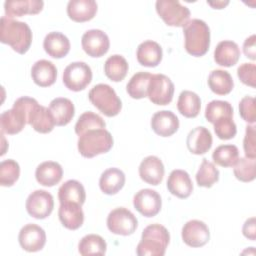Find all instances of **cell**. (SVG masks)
<instances>
[{
    "label": "cell",
    "mask_w": 256,
    "mask_h": 256,
    "mask_svg": "<svg viewBox=\"0 0 256 256\" xmlns=\"http://www.w3.org/2000/svg\"><path fill=\"white\" fill-rule=\"evenodd\" d=\"M105 127H106V123L100 115L92 111H87L80 115L74 128H75V133L78 136H80L81 134H83L88 130L100 129Z\"/></svg>",
    "instance_id": "obj_39"
},
{
    "label": "cell",
    "mask_w": 256,
    "mask_h": 256,
    "mask_svg": "<svg viewBox=\"0 0 256 256\" xmlns=\"http://www.w3.org/2000/svg\"><path fill=\"white\" fill-rule=\"evenodd\" d=\"M138 170L140 178L144 182L154 186L162 182L165 172L164 165L160 158L153 155L145 157L141 161Z\"/></svg>",
    "instance_id": "obj_16"
},
{
    "label": "cell",
    "mask_w": 256,
    "mask_h": 256,
    "mask_svg": "<svg viewBox=\"0 0 256 256\" xmlns=\"http://www.w3.org/2000/svg\"><path fill=\"white\" fill-rule=\"evenodd\" d=\"M183 33L187 53L195 57H200L207 53L210 46V29L203 20H189L183 26Z\"/></svg>",
    "instance_id": "obj_3"
},
{
    "label": "cell",
    "mask_w": 256,
    "mask_h": 256,
    "mask_svg": "<svg viewBox=\"0 0 256 256\" xmlns=\"http://www.w3.org/2000/svg\"><path fill=\"white\" fill-rule=\"evenodd\" d=\"M97 3L94 0H71L67 4V14L75 22H86L94 18Z\"/></svg>",
    "instance_id": "obj_24"
},
{
    "label": "cell",
    "mask_w": 256,
    "mask_h": 256,
    "mask_svg": "<svg viewBox=\"0 0 256 256\" xmlns=\"http://www.w3.org/2000/svg\"><path fill=\"white\" fill-rule=\"evenodd\" d=\"M239 114L247 123L253 124L256 121L255 98L251 96L243 97L239 102Z\"/></svg>",
    "instance_id": "obj_44"
},
{
    "label": "cell",
    "mask_w": 256,
    "mask_h": 256,
    "mask_svg": "<svg viewBox=\"0 0 256 256\" xmlns=\"http://www.w3.org/2000/svg\"><path fill=\"white\" fill-rule=\"evenodd\" d=\"M0 41L8 44L17 53L25 54L32 43V31L25 22L2 16Z\"/></svg>",
    "instance_id": "obj_1"
},
{
    "label": "cell",
    "mask_w": 256,
    "mask_h": 256,
    "mask_svg": "<svg viewBox=\"0 0 256 256\" xmlns=\"http://www.w3.org/2000/svg\"><path fill=\"white\" fill-rule=\"evenodd\" d=\"M129 66L126 59L118 54L110 56L104 64L105 75L114 82L122 81L128 72Z\"/></svg>",
    "instance_id": "obj_34"
},
{
    "label": "cell",
    "mask_w": 256,
    "mask_h": 256,
    "mask_svg": "<svg viewBox=\"0 0 256 256\" xmlns=\"http://www.w3.org/2000/svg\"><path fill=\"white\" fill-rule=\"evenodd\" d=\"M256 129L253 125H247L243 140V148L246 157L256 158Z\"/></svg>",
    "instance_id": "obj_46"
},
{
    "label": "cell",
    "mask_w": 256,
    "mask_h": 256,
    "mask_svg": "<svg viewBox=\"0 0 256 256\" xmlns=\"http://www.w3.org/2000/svg\"><path fill=\"white\" fill-rule=\"evenodd\" d=\"M138 226L136 216L124 207L112 210L107 217V227L110 232L116 235L128 236L135 232Z\"/></svg>",
    "instance_id": "obj_9"
},
{
    "label": "cell",
    "mask_w": 256,
    "mask_h": 256,
    "mask_svg": "<svg viewBox=\"0 0 256 256\" xmlns=\"http://www.w3.org/2000/svg\"><path fill=\"white\" fill-rule=\"evenodd\" d=\"M168 191L181 199L188 198L193 191V183L189 174L181 169L173 170L167 179Z\"/></svg>",
    "instance_id": "obj_18"
},
{
    "label": "cell",
    "mask_w": 256,
    "mask_h": 256,
    "mask_svg": "<svg viewBox=\"0 0 256 256\" xmlns=\"http://www.w3.org/2000/svg\"><path fill=\"white\" fill-rule=\"evenodd\" d=\"M90 102L105 116L114 117L118 115L122 108L120 98L115 90L108 84H97L89 91Z\"/></svg>",
    "instance_id": "obj_5"
},
{
    "label": "cell",
    "mask_w": 256,
    "mask_h": 256,
    "mask_svg": "<svg viewBox=\"0 0 256 256\" xmlns=\"http://www.w3.org/2000/svg\"><path fill=\"white\" fill-rule=\"evenodd\" d=\"M255 224H256V220L255 217H251L249 219H247L243 225L242 228V233L243 235L251 240L254 241L256 239V228H255Z\"/></svg>",
    "instance_id": "obj_48"
},
{
    "label": "cell",
    "mask_w": 256,
    "mask_h": 256,
    "mask_svg": "<svg viewBox=\"0 0 256 256\" xmlns=\"http://www.w3.org/2000/svg\"><path fill=\"white\" fill-rule=\"evenodd\" d=\"M59 220L69 230L80 228L84 222V213L81 205L77 203H62L58 209Z\"/></svg>",
    "instance_id": "obj_26"
},
{
    "label": "cell",
    "mask_w": 256,
    "mask_h": 256,
    "mask_svg": "<svg viewBox=\"0 0 256 256\" xmlns=\"http://www.w3.org/2000/svg\"><path fill=\"white\" fill-rule=\"evenodd\" d=\"M174 84L171 79L164 74H152L148 89L147 97L156 105H167L173 99Z\"/></svg>",
    "instance_id": "obj_10"
},
{
    "label": "cell",
    "mask_w": 256,
    "mask_h": 256,
    "mask_svg": "<svg viewBox=\"0 0 256 256\" xmlns=\"http://www.w3.org/2000/svg\"><path fill=\"white\" fill-rule=\"evenodd\" d=\"M208 86L217 95H227L232 91L234 81L229 72L216 69L210 72L208 76Z\"/></svg>",
    "instance_id": "obj_32"
},
{
    "label": "cell",
    "mask_w": 256,
    "mask_h": 256,
    "mask_svg": "<svg viewBox=\"0 0 256 256\" xmlns=\"http://www.w3.org/2000/svg\"><path fill=\"white\" fill-rule=\"evenodd\" d=\"M106 241L97 234L84 236L78 244V251L81 255H104L106 253Z\"/></svg>",
    "instance_id": "obj_36"
},
{
    "label": "cell",
    "mask_w": 256,
    "mask_h": 256,
    "mask_svg": "<svg viewBox=\"0 0 256 256\" xmlns=\"http://www.w3.org/2000/svg\"><path fill=\"white\" fill-rule=\"evenodd\" d=\"M177 108L184 117L195 118L201 109V99L195 92L184 90L179 95Z\"/></svg>",
    "instance_id": "obj_33"
},
{
    "label": "cell",
    "mask_w": 256,
    "mask_h": 256,
    "mask_svg": "<svg viewBox=\"0 0 256 256\" xmlns=\"http://www.w3.org/2000/svg\"><path fill=\"white\" fill-rule=\"evenodd\" d=\"M212 158L219 166L232 167L239 159V150L232 144L220 145L213 151Z\"/></svg>",
    "instance_id": "obj_37"
},
{
    "label": "cell",
    "mask_w": 256,
    "mask_h": 256,
    "mask_svg": "<svg viewBox=\"0 0 256 256\" xmlns=\"http://www.w3.org/2000/svg\"><path fill=\"white\" fill-rule=\"evenodd\" d=\"M152 74L140 71L134 74L126 85L128 95L133 99H142L147 97V89Z\"/></svg>",
    "instance_id": "obj_35"
},
{
    "label": "cell",
    "mask_w": 256,
    "mask_h": 256,
    "mask_svg": "<svg viewBox=\"0 0 256 256\" xmlns=\"http://www.w3.org/2000/svg\"><path fill=\"white\" fill-rule=\"evenodd\" d=\"M63 176L61 165L54 161H45L39 164L35 171L37 182L46 187H52L58 184Z\"/></svg>",
    "instance_id": "obj_23"
},
{
    "label": "cell",
    "mask_w": 256,
    "mask_h": 256,
    "mask_svg": "<svg viewBox=\"0 0 256 256\" xmlns=\"http://www.w3.org/2000/svg\"><path fill=\"white\" fill-rule=\"evenodd\" d=\"M49 111L53 116L56 126H65L74 117L75 107L70 99L58 97L50 102Z\"/></svg>",
    "instance_id": "obj_27"
},
{
    "label": "cell",
    "mask_w": 256,
    "mask_h": 256,
    "mask_svg": "<svg viewBox=\"0 0 256 256\" xmlns=\"http://www.w3.org/2000/svg\"><path fill=\"white\" fill-rule=\"evenodd\" d=\"M256 36L252 34L250 37L246 38L243 43V52L245 56L251 60H256Z\"/></svg>",
    "instance_id": "obj_47"
},
{
    "label": "cell",
    "mask_w": 256,
    "mask_h": 256,
    "mask_svg": "<svg viewBox=\"0 0 256 256\" xmlns=\"http://www.w3.org/2000/svg\"><path fill=\"white\" fill-rule=\"evenodd\" d=\"M58 198L60 204L77 203L82 206L86 200L84 186L77 180H67L60 186L58 190Z\"/></svg>",
    "instance_id": "obj_31"
},
{
    "label": "cell",
    "mask_w": 256,
    "mask_h": 256,
    "mask_svg": "<svg viewBox=\"0 0 256 256\" xmlns=\"http://www.w3.org/2000/svg\"><path fill=\"white\" fill-rule=\"evenodd\" d=\"M156 11L168 26L183 27L190 18V10L178 0H158Z\"/></svg>",
    "instance_id": "obj_6"
},
{
    "label": "cell",
    "mask_w": 256,
    "mask_h": 256,
    "mask_svg": "<svg viewBox=\"0 0 256 256\" xmlns=\"http://www.w3.org/2000/svg\"><path fill=\"white\" fill-rule=\"evenodd\" d=\"M170 241L168 230L160 224H151L144 228L137 245L138 256H163Z\"/></svg>",
    "instance_id": "obj_2"
},
{
    "label": "cell",
    "mask_w": 256,
    "mask_h": 256,
    "mask_svg": "<svg viewBox=\"0 0 256 256\" xmlns=\"http://www.w3.org/2000/svg\"><path fill=\"white\" fill-rule=\"evenodd\" d=\"M41 0H7L4 2L5 16L8 18L21 17L26 14H38L43 9Z\"/></svg>",
    "instance_id": "obj_21"
},
{
    "label": "cell",
    "mask_w": 256,
    "mask_h": 256,
    "mask_svg": "<svg viewBox=\"0 0 256 256\" xmlns=\"http://www.w3.org/2000/svg\"><path fill=\"white\" fill-rule=\"evenodd\" d=\"M151 128L157 135L169 137L178 130L179 119L172 111L161 110L152 116Z\"/></svg>",
    "instance_id": "obj_17"
},
{
    "label": "cell",
    "mask_w": 256,
    "mask_h": 256,
    "mask_svg": "<svg viewBox=\"0 0 256 256\" xmlns=\"http://www.w3.org/2000/svg\"><path fill=\"white\" fill-rule=\"evenodd\" d=\"M213 125L216 136L221 140L232 139L237 133L236 124L233 121V117H221L217 119Z\"/></svg>",
    "instance_id": "obj_43"
},
{
    "label": "cell",
    "mask_w": 256,
    "mask_h": 256,
    "mask_svg": "<svg viewBox=\"0 0 256 256\" xmlns=\"http://www.w3.org/2000/svg\"><path fill=\"white\" fill-rule=\"evenodd\" d=\"M161 46L152 40H146L139 44L136 52L137 61L145 67H156L162 60Z\"/></svg>",
    "instance_id": "obj_28"
},
{
    "label": "cell",
    "mask_w": 256,
    "mask_h": 256,
    "mask_svg": "<svg viewBox=\"0 0 256 256\" xmlns=\"http://www.w3.org/2000/svg\"><path fill=\"white\" fill-rule=\"evenodd\" d=\"M112 146L113 137L105 128L88 130L79 136L77 142L78 151L85 158L107 153Z\"/></svg>",
    "instance_id": "obj_4"
},
{
    "label": "cell",
    "mask_w": 256,
    "mask_h": 256,
    "mask_svg": "<svg viewBox=\"0 0 256 256\" xmlns=\"http://www.w3.org/2000/svg\"><path fill=\"white\" fill-rule=\"evenodd\" d=\"M256 158L242 157L234 165V175L241 182H251L256 176Z\"/></svg>",
    "instance_id": "obj_41"
},
{
    "label": "cell",
    "mask_w": 256,
    "mask_h": 256,
    "mask_svg": "<svg viewBox=\"0 0 256 256\" xmlns=\"http://www.w3.org/2000/svg\"><path fill=\"white\" fill-rule=\"evenodd\" d=\"M26 210L28 214L36 219H45L53 211V196L46 190H35L26 200Z\"/></svg>",
    "instance_id": "obj_11"
},
{
    "label": "cell",
    "mask_w": 256,
    "mask_h": 256,
    "mask_svg": "<svg viewBox=\"0 0 256 256\" xmlns=\"http://www.w3.org/2000/svg\"><path fill=\"white\" fill-rule=\"evenodd\" d=\"M181 235L183 242L193 248L204 246L210 239L208 226L203 221L196 219L190 220L184 224Z\"/></svg>",
    "instance_id": "obj_14"
},
{
    "label": "cell",
    "mask_w": 256,
    "mask_h": 256,
    "mask_svg": "<svg viewBox=\"0 0 256 256\" xmlns=\"http://www.w3.org/2000/svg\"><path fill=\"white\" fill-rule=\"evenodd\" d=\"M20 176L19 164L13 159L3 160L0 163V185L3 187L12 186Z\"/></svg>",
    "instance_id": "obj_42"
},
{
    "label": "cell",
    "mask_w": 256,
    "mask_h": 256,
    "mask_svg": "<svg viewBox=\"0 0 256 256\" xmlns=\"http://www.w3.org/2000/svg\"><path fill=\"white\" fill-rule=\"evenodd\" d=\"M212 141L210 131L204 126H198L188 133L186 145L191 153L195 155H202L210 150Z\"/></svg>",
    "instance_id": "obj_19"
},
{
    "label": "cell",
    "mask_w": 256,
    "mask_h": 256,
    "mask_svg": "<svg viewBox=\"0 0 256 256\" xmlns=\"http://www.w3.org/2000/svg\"><path fill=\"white\" fill-rule=\"evenodd\" d=\"M1 132L6 134H17L27 124V109L23 97L18 98L13 107L4 111L0 116Z\"/></svg>",
    "instance_id": "obj_7"
},
{
    "label": "cell",
    "mask_w": 256,
    "mask_h": 256,
    "mask_svg": "<svg viewBox=\"0 0 256 256\" xmlns=\"http://www.w3.org/2000/svg\"><path fill=\"white\" fill-rule=\"evenodd\" d=\"M31 77L34 83L40 87L51 86L56 81L57 68L51 61L38 60L31 68Z\"/></svg>",
    "instance_id": "obj_22"
},
{
    "label": "cell",
    "mask_w": 256,
    "mask_h": 256,
    "mask_svg": "<svg viewBox=\"0 0 256 256\" xmlns=\"http://www.w3.org/2000/svg\"><path fill=\"white\" fill-rule=\"evenodd\" d=\"M240 81L252 88L256 87V65L254 63H243L237 69Z\"/></svg>",
    "instance_id": "obj_45"
},
{
    "label": "cell",
    "mask_w": 256,
    "mask_h": 256,
    "mask_svg": "<svg viewBox=\"0 0 256 256\" xmlns=\"http://www.w3.org/2000/svg\"><path fill=\"white\" fill-rule=\"evenodd\" d=\"M18 241L22 249L27 252H37L43 249L46 243V233L40 226L29 223L21 228Z\"/></svg>",
    "instance_id": "obj_15"
},
{
    "label": "cell",
    "mask_w": 256,
    "mask_h": 256,
    "mask_svg": "<svg viewBox=\"0 0 256 256\" xmlns=\"http://www.w3.org/2000/svg\"><path fill=\"white\" fill-rule=\"evenodd\" d=\"M125 184V174L119 168H108L100 176L99 187L104 194L114 195L118 193Z\"/></svg>",
    "instance_id": "obj_30"
},
{
    "label": "cell",
    "mask_w": 256,
    "mask_h": 256,
    "mask_svg": "<svg viewBox=\"0 0 256 256\" xmlns=\"http://www.w3.org/2000/svg\"><path fill=\"white\" fill-rule=\"evenodd\" d=\"M135 209L145 217L156 216L162 206L161 196L155 190L145 188L139 190L133 197Z\"/></svg>",
    "instance_id": "obj_12"
},
{
    "label": "cell",
    "mask_w": 256,
    "mask_h": 256,
    "mask_svg": "<svg viewBox=\"0 0 256 256\" xmlns=\"http://www.w3.org/2000/svg\"><path fill=\"white\" fill-rule=\"evenodd\" d=\"M92 80V70L85 62H72L63 72V83L71 91L85 89Z\"/></svg>",
    "instance_id": "obj_8"
},
{
    "label": "cell",
    "mask_w": 256,
    "mask_h": 256,
    "mask_svg": "<svg viewBox=\"0 0 256 256\" xmlns=\"http://www.w3.org/2000/svg\"><path fill=\"white\" fill-rule=\"evenodd\" d=\"M239 58L240 49L238 45L231 40L219 42L214 50V60L220 66H234L238 62Z\"/></svg>",
    "instance_id": "obj_29"
},
{
    "label": "cell",
    "mask_w": 256,
    "mask_h": 256,
    "mask_svg": "<svg viewBox=\"0 0 256 256\" xmlns=\"http://www.w3.org/2000/svg\"><path fill=\"white\" fill-rule=\"evenodd\" d=\"M233 117L232 105L223 100H212L205 108V118L208 122L214 123L221 117Z\"/></svg>",
    "instance_id": "obj_40"
},
{
    "label": "cell",
    "mask_w": 256,
    "mask_h": 256,
    "mask_svg": "<svg viewBox=\"0 0 256 256\" xmlns=\"http://www.w3.org/2000/svg\"><path fill=\"white\" fill-rule=\"evenodd\" d=\"M82 48L91 57H101L107 53L110 47L108 35L100 29L86 31L81 39Z\"/></svg>",
    "instance_id": "obj_13"
},
{
    "label": "cell",
    "mask_w": 256,
    "mask_h": 256,
    "mask_svg": "<svg viewBox=\"0 0 256 256\" xmlns=\"http://www.w3.org/2000/svg\"><path fill=\"white\" fill-rule=\"evenodd\" d=\"M27 124L31 125L35 131L43 134L51 132L55 126V122L49 108L39 105L38 102L30 110Z\"/></svg>",
    "instance_id": "obj_20"
},
{
    "label": "cell",
    "mask_w": 256,
    "mask_h": 256,
    "mask_svg": "<svg viewBox=\"0 0 256 256\" xmlns=\"http://www.w3.org/2000/svg\"><path fill=\"white\" fill-rule=\"evenodd\" d=\"M219 180V170L214 163L203 159L202 163L196 173V182L198 186L210 188Z\"/></svg>",
    "instance_id": "obj_38"
},
{
    "label": "cell",
    "mask_w": 256,
    "mask_h": 256,
    "mask_svg": "<svg viewBox=\"0 0 256 256\" xmlns=\"http://www.w3.org/2000/svg\"><path fill=\"white\" fill-rule=\"evenodd\" d=\"M43 48L49 56L60 59L69 53L70 41L61 32H50L44 38Z\"/></svg>",
    "instance_id": "obj_25"
},
{
    "label": "cell",
    "mask_w": 256,
    "mask_h": 256,
    "mask_svg": "<svg viewBox=\"0 0 256 256\" xmlns=\"http://www.w3.org/2000/svg\"><path fill=\"white\" fill-rule=\"evenodd\" d=\"M207 3L210 6H212L214 9H223L226 5L229 4V1H215V2L207 1Z\"/></svg>",
    "instance_id": "obj_49"
}]
</instances>
